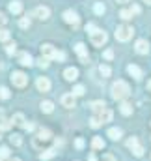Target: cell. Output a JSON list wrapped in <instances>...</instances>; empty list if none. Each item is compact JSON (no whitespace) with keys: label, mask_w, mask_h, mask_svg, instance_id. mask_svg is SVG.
Instances as JSON below:
<instances>
[{"label":"cell","mask_w":151,"mask_h":161,"mask_svg":"<svg viewBox=\"0 0 151 161\" xmlns=\"http://www.w3.org/2000/svg\"><path fill=\"white\" fill-rule=\"evenodd\" d=\"M110 92H112V97H114V99L123 101V99H127V97H129L131 88H129V84H127L125 80H116V82L112 84V88H110Z\"/></svg>","instance_id":"obj_1"},{"label":"cell","mask_w":151,"mask_h":161,"mask_svg":"<svg viewBox=\"0 0 151 161\" xmlns=\"http://www.w3.org/2000/svg\"><path fill=\"white\" fill-rule=\"evenodd\" d=\"M90 40H91V43H93L95 47H103V45L107 43V40H108V36H107V32L95 28V30L90 34Z\"/></svg>","instance_id":"obj_2"},{"label":"cell","mask_w":151,"mask_h":161,"mask_svg":"<svg viewBox=\"0 0 151 161\" xmlns=\"http://www.w3.org/2000/svg\"><path fill=\"white\" fill-rule=\"evenodd\" d=\"M133 34H134V30L131 28V26H127V25H121V26H117V30H116V40L119 41H129L133 38Z\"/></svg>","instance_id":"obj_3"},{"label":"cell","mask_w":151,"mask_h":161,"mask_svg":"<svg viewBox=\"0 0 151 161\" xmlns=\"http://www.w3.org/2000/svg\"><path fill=\"white\" fill-rule=\"evenodd\" d=\"M11 82L17 86V88H24L28 84V77L23 73V71H13L11 73Z\"/></svg>","instance_id":"obj_4"},{"label":"cell","mask_w":151,"mask_h":161,"mask_svg":"<svg viewBox=\"0 0 151 161\" xmlns=\"http://www.w3.org/2000/svg\"><path fill=\"white\" fill-rule=\"evenodd\" d=\"M64 21H65L67 25L75 26V28L78 26V25H80V19H78V15H76V13L73 11V9H67V11L64 13Z\"/></svg>","instance_id":"obj_5"},{"label":"cell","mask_w":151,"mask_h":161,"mask_svg":"<svg viewBox=\"0 0 151 161\" xmlns=\"http://www.w3.org/2000/svg\"><path fill=\"white\" fill-rule=\"evenodd\" d=\"M34 15L41 19V21H47L49 19V15H50V9L47 8V6H38L36 9H34Z\"/></svg>","instance_id":"obj_6"},{"label":"cell","mask_w":151,"mask_h":161,"mask_svg":"<svg viewBox=\"0 0 151 161\" xmlns=\"http://www.w3.org/2000/svg\"><path fill=\"white\" fill-rule=\"evenodd\" d=\"M75 51L78 53V56H80V62L82 64H88V49H86V45L84 43H76Z\"/></svg>","instance_id":"obj_7"},{"label":"cell","mask_w":151,"mask_h":161,"mask_svg":"<svg viewBox=\"0 0 151 161\" xmlns=\"http://www.w3.org/2000/svg\"><path fill=\"white\" fill-rule=\"evenodd\" d=\"M36 86H38L39 92H49V90H50V80L47 79V77H38Z\"/></svg>","instance_id":"obj_8"},{"label":"cell","mask_w":151,"mask_h":161,"mask_svg":"<svg viewBox=\"0 0 151 161\" xmlns=\"http://www.w3.org/2000/svg\"><path fill=\"white\" fill-rule=\"evenodd\" d=\"M127 71H129V75H133L136 80H140L142 77H144V73H142V69L138 68V66H134V64H129L127 66Z\"/></svg>","instance_id":"obj_9"},{"label":"cell","mask_w":151,"mask_h":161,"mask_svg":"<svg viewBox=\"0 0 151 161\" xmlns=\"http://www.w3.org/2000/svg\"><path fill=\"white\" fill-rule=\"evenodd\" d=\"M134 47H136V53H140V54H148L149 53V43H148V40H138Z\"/></svg>","instance_id":"obj_10"},{"label":"cell","mask_w":151,"mask_h":161,"mask_svg":"<svg viewBox=\"0 0 151 161\" xmlns=\"http://www.w3.org/2000/svg\"><path fill=\"white\" fill-rule=\"evenodd\" d=\"M54 53H56V49L52 47V45H49V43H45V45H41V56H45V58H52L54 56Z\"/></svg>","instance_id":"obj_11"},{"label":"cell","mask_w":151,"mask_h":161,"mask_svg":"<svg viewBox=\"0 0 151 161\" xmlns=\"http://www.w3.org/2000/svg\"><path fill=\"white\" fill-rule=\"evenodd\" d=\"M62 105H64V107H67V109H73V107L76 105L75 96H71V94H65V96H62Z\"/></svg>","instance_id":"obj_12"},{"label":"cell","mask_w":151,"mask_h":161,"mask_svg":"<svg viewBox=\"0 0 151 161\" xmlns=\"http://www.w3.org/2000/svg\"><path fill=\"white\" fill-rule=\"evenodd\" d=\"M97 118H99V122H101V124H107V122L112 120V111L105 107V109H103V111H101V113L97 114Z\"/></svg>","instance_id":"obj_13"},{"label":"cell","mask_w":151,"mask_h":161,"mask_svg":"<svg viewBox=\"0 0 151 161\" xmlns=\"http://www.w3.org/2000/svg\"><path fill=\"white\" fill-rule=\"evenodd\" d=\"M19 64H21V66H28V68H30V66L34 64V60H32V56H30L28 53H21V54H19Z\"/></svg>","instance_id":"obj_14"},{"label":"cell","mask_w":151,"mask_h":161,"mask_svg":"<svg viewBox=\"0 0 151 161\" xmlns=\"http://www.w3.org/2000/svg\"><path fill=\"white\" fill-rule=\"evenodd\" d=\"M50 137H52V133H50L49 129H43V127H41L38 131V137H36V139H38L39 142H45V141H49Z\"/></svg>","instance_id":"obj_15"},{"label":"cell","mask_w":151,"mask_h":161,"mask_svg":"<svg viewBox=\"0 0 151 161\" xmlns=\"http://www.w3.org/2000/svg\"><path fill=\"white\" fill-rule=\"evenodd\" d=\"M64 77H65V80H75L78 77V69L76 68H67L64 71Z\"/></svg>","instance_id":"obj_16"},{"label":"cell","mask_w":151,"mask_h":161,"mask_svg":"<svg viewBox=\"0 0 151 161\" xmlns=\"http://www.w3.org/2000/svg\"><path fill=\"white\" fill-rule=\"evenodd\" d=\"M107 135H108V137H110V139H112V141H119V139H121V135H123V133H121V129H119V127H110V129H108V133H107Z\"/></svg>","instance_id":"obj_17"},{"label":"cell","mask_w":151,"mask_h":161,"mask_svg":"<svg viewBox=\"0 0 151 161\" xmlns=\"http://www.w3.org/2000/svg\"><path fill=\"white\" fill-rule=\"evenodd\" d=\"M9 11H11V13H21V11H23V4H21L19 0L9 2Z\"/></svg>","instance_id":"obj_18"},{"label":"cell","mask_w":151,"mask_h":161,"mask_svg":"<svg viewBox=\"0 0 151 161\" xmlns=\"http://www.w3.org/2000/svg\"><path fill=\"white\" fill-rule=\"evenodd\" d=\"M119 111H121V114L129 116V114H133V105H131V103H127V101H123V103L119 105Z\"/></svg>","instance_id":"obj_19"},{"label":"cell","mask_w":151,"mask_h":161,"mask_svg":"<svg viewBox=\"0 0 151 161\" xmlns=\"http://www.w3.org/2000/svg\"><path fill=\"white\" fill-rule=\"evenodd\" d=\"M39 107H41V111H43V113H47V114L54 111V103H52V101H41V105H39Z\"/></svg>","instance_id":"obj_20"},{"label":"cell","mask_w":151,"mask_h":161,"mask_svg":"<svg viewBox=\"0 0 151 161\" xmlns=\"http://www.w3.org/2000/svg\"><path fill=\"white\" fill-rule=\"evenodd\" d=\"M91 146H93L95 150H103V148H105V141H103L101 137H93V141H91Z\"/></svg>","instance_id":"obj_21"},{"label":"cell","mask_w":151,"mask_h":161,"mask_svg":"<svg viewBox=\"0 0 151 161\" xmlns=\"http://www.w3.org/2000/svg\"><path fill=\"white\" fill-rule=\"evenodd\" d=\"M11 124H13V125H24V116H23L21 113L13 114V118H11Z\"/></svg>","instance_id":"obj_22"},{"label":"cell","mask_w":151,"mask_h":161,"mask_svg":"<svg viewBox=\"0 0 151 161\" xmlns=\"http://www.w3.org/2000/svg\"><path fill=\"white\" fill-rule=\"evenodd\" d=\"M99 73H101V77H110L112 69H110L107 64H101V66H99Z\"/></svg>","instance_id":"obj_23"},{"label":"cell","mask_w":151,"mask_h":161,"mask_svg":"<svg viewBox=\"0 0 151 161\" xmlns=\"http://www.w3.org/2000/svg\"><path fill=\"white\" fill-rule=\"evenodd\" d=\"M90 107H91V109H93V111H95V113L99 114V113H101V111H103V109H105L107 105H105V101H93V103H91Z\"/></svg>","instance_id":"obj_24"},{"label":"cell","mask_w":151,"mask_h":161,"mask_svg":"<svg viewBox=\"0 0 151 161\" xmlns=\"http://www.w3.org/2000/svg\"><path fill=\"white\" fill-rule=\"evenodd\" d=\"M54 154H56V150H54V148H49V150H45V152H43V154H41L39 158H41L43 161H47V159H50V158H52Z\"/></svg>","instance_id":"obj_25"},{"label":"cell","mask_w":151,"mask_h":161,"mask_svg":"<svg viewBox=\"0 0 151 161\" xmlns=\"http://www.w3.org/2000/svg\"><path fill=\"white\" fill-rule=\"evenodd\" d=\"M30 25H32V21H30V17L26 15V17H23L21 21H19V26L21 28H30Z\"/></svg>","instance_id":"obj_26"},{"label":"cell","mask_w":151,"mask_h":161,"mask_svg":"<svg viewBox=\"0 0 151 161\" xmlns=\"http://www.w3.org/2000/svg\"><path fill=\"white\" fill-rule=\"evenodd\" d=\"M9 141H11V144H15V146H21V144H23V139H21V135H17V133H13V135L9 137Z\"/></svg>","instance_id":"obj_27"},{"label":"cell","mask_w":151,"mask_h":161,"mask_svg":"<svg viewBox=\"0 0 151 161\" xmlns=\"http://www.w3.org/2000/svg\"><path fill=\"white\" fill-rule=\"evenodd\" d=\"M93 11H95V13H97V15H103V13H105V11H107V8H105V6H103V4H101V2H97V4H95V6H93Z\"/></svg>","instance_id":"obj_28"},{"label":"cell","mask_w":151,"mask_h":161,"mask_svg":"<svg viewBox=\"0 0 151 161\" xmlns=\"http://www.w3.org/2000/svg\"><path fill=\"white\" fill-rule=\"evenodd\" d=\"M138 144H140V142H138V139H136V137H131V139L127 141V148H131V150H133V148H136Z\"/></svg>","instance_id":"obj_29"},{"label":"cell","mask_w":151,"mask_h":161,"mask_svg":"<svg viewBox=\"0 0 151 161\" xmlns=\"http://www.w3.org/2000/svg\"><path fill=\"white\" fill-rule=\"evenodd\" d=\"M71 96H84V86H82V84H76L75 88H73V94H71Z\"/></svg>","instance_id":"obj_30"},{"label":"cell","mask_w":151,"mask_h":161,"mask_svg":"<svg viewBox=\"0 0 151 161\" xmlns=\"http://www.w3.org/2000/svg\"><path fill=\"white\" fill-rule=\"evenodd\" d=\"M9 158V148L8 146H0V159H8Z\"/></svg>","instance_id":"obj_31"},{"label":"cell","mask_w":151,"mask_h":161,"mask_svg":"<svg viewBox=\"0 0 151 161\" xmlns=\"http://www.w3.org/2000/svg\"><path fill=\"white\" fill-rule=\"evenodd\" d=\"M38 66L39 68H43V69H47V68H49V58H45V56L38 58Z\"/></svg>","instance_id":"obj_32"},{"label":"cell","mask_w":151,"mask_h":161,"mask_svg":"<svg viewBox=\"0 0 151 161\" xmlns=\"http://www.w3.org/2000/svg\"><path fill=\"white\" fill-rule=\"evenodd\" d=\"M119 17H121L123 21H129V19H133V15H131V11H129V9H121V11H119Z\"/></svg>","instance_id":"obj_33"},{"label":"cell","mask_w":151,"mask_h":161,"mask_svg":"<svg viewBox=\"0 0 151 161\" xmlns=\"http://www.w3.org/2000/svg\"><path fill=\"white\" fill-rule=\"evenodd\" d=\"M9 127H11V122L4 120V118H2V120H0V131H8V129H9Z\"/></svg>","instance_id":"obj_34"},{"label":"cell","mask_w":151,"mask_h":161,"mask_svg":"<svg viewBox=\"0 0 151 161\" xmlns=\"http://www.w3.org/2000/svg\"><path fill=\"white\" fill-rule=\"evenodd\" d=\"M8 40H9V30L0 28V41H8Z\"/></svg>","instance_id":"obj_35"},{"label":"cell","mask_w":151,"mask_h":161,"mask_svg":"<svg viewBox=\"0 0 151 161\" xmlns=\"http://www.w3.org/2000/svg\"><path fill=\"white\" fill-rule=\"evenodd\" d=\"M52 58H54V60H60V62H64V60H65V53H62V51H56Z\"/></svg>","instance_id":"obj_36"},{"label":"cell","mask_w":151,"mask_h":161,"mask_svg":"<svg viewBox=\"0 0 151 161\" xmlns=\"http://www.w3.org/2000/svg\"><path fill=\"white\" fill-rule=\"evenodd\" d=\"M133 154H134L136 158H142V156H144V148H142V146L138 144L136 148H133Z\"/></svg>","instance_id":"obj_37"},{"label":"cell","mask_w":151,"mask_h":161,"mask_svg":"<svg viewBox=\"0 0 151 161\" xmlns=\"http://www.w3.org/2000/svg\"><path fill=\"white\" fill-rule=\"evenodd\" d=\"M8 97H9V90L6 86H2L0 88V99H8Z\"/></svg>","instance_id":"obj_38"},{"label":"cell","mask_w":151,"mask_h":161,"mask_svg":"<svg viewBox=\"0 0 151 161\" xmlns=\"http://www.w3.org/2000/svg\"><path fill=\"white\" fill-rule=\"evenodd\" d=\"M103 56H105L107 60H112V58H114V51H112V49H107V51L103 53Z\"/></svg>","instance_id":"obj_39"},{"label":"cell","mask_w":151,"mask_h":161,"mask_svg":"<svg viewBox=\"0 0 151 161\" xmlns=\"http://www.w3.org/2000/svg\"><path fill=\"white\" fill-rule=\"evenodd\" d=\"M129 11H131V15H138V13H140V6H136V4H133Z\"/></svg>","instance_id":"obj_40"},{"label":"cell","mask_w":151,"mask_h":161,"mask_svg":"<svg viewBox=\"0 0 151 161\" xmlns=\"http://www.w3.org/2000/svg\"><path fill=\"white\" fill-rule=\"evenodd\" d=\"M6 53H8V54H13V53H15V43H8V45H6Z\"/></svg>","instance_id":"obj_41"},{"label":"cell","mask_w":151,"mask_h":161,"mask_svg":"<svg viewBox=\"0 0 151 161\" xmlns=\"http://www.w3.org/2000/svg\"><path fill=\"white\" fill-rule=\"evenodd\" d=\"M90 125H91V127H99V125H101V122H99L97 116H93V118L90 120Z\"/></svg>","instance_id":"obj_42"},{"label":"cell","mask_w":151,"mask_h":161,"mask_svg":"<svg viewBox=\"0 0 151 161\" xmlns=\"http://www.w3.org/2000/svg\"><path fill=\"white\" fill-rule=\"evenodd\" d=\"M95 28H97V26H95L93 23H88V25H86V32H90V34H91V32H93Z\"/></svg>","instance_id":"obj_43"},{"label":"cell","mask_w":151,"mask_h":161,"mask_svg":"<svg viewBox=\"0 0 151 161\" xmlns=\"http://www.w3.org/2000/svg\"><path fill=\"white\" fill-rule=\"evenodd\" d=\"M75 146L78 148V150H82V148H84V141H82V139H76V141H75Z\"/></svg>","instance_id":"obj_44"},{"label":"cell","mask_w":151,"mask_h":161,"mask_svg":"<svg viewBox=\"0 0 151 161\" xmlns=\"http://www.w3.org/2000/svg\"><path fill=\"white\" fill-rule=\"evenodd\" d=\"M23 127H24L26 131H34V129H36V125H34V124H30V122H28V124H24Z\"/></svg>","instance_id":"obj_45"},{"label":"cell","mask_w":151,"mask_h":161,"mask_svg":"<svg viewBox=\"0 0 151 161\" xmlns=\"http://www.w3.org/2000/svg\"><path fill=\"white\" fill-rule=\"evenodd\" d=\"M6 23H8V17L4 13H0V25H6Z\"/></svg>","instance_id":"obj_46"},{"label":"cell","mask_w":151,"mask_h":161,"mask_svg":"<svg viewBox=\"0 0 151 161\" xmlns=\"http://www.w3.org/2000/svg\"><path fill=\"white\" fill-rule=\"evenodd\" d=\"M103 161H114V158H112V156H110V154H107V156L103 158Z\"/></svg>","instance_id":"obj_47"},{"label":"cell","mask_w":151,"mask_h":161,"mask_svg":"<svg viewBox=\"0 0 151 161\" xmlns=\"http://www.w3.org/2000/svg\"><path fill=\"white\" fill-rule=\"evenodd\" d=\"M116 2H119V4H127V2H131V0H116Z\"/></svg>","instance_id":"obj_48"},{"label":"cell","mask_w":151,"mask_h":161,"mask_svg":"<svg viewBox=\"0 0 151 161\" xmlns=\"http://www.w3.org/2000/svg\"><path fill=\"white\" fill-rule=\"evenodd\" d=\"M8 161H21L19 158H8Z\"/></svg>","instance_id":"obj_49"},{"label":"cell","mask_w":151,"mask_h":161,"mask_svg":"<svg viewBox=\"0 0 151 161\" xmlns=\"http://www.w3.org/2000/svg\"><path fill=\"white\" fill-rule=\"evenodd\" d=\"M90 161H97V158L95 156H90Z\"/></svg>","instance_id":"obj_50"},{"label":"cell","mask_w":151,"mask_h":161,"mask_svg":"<svg viewBox=\"0 0 151 161\" xmlns=\"http://www.w3.org/2000/svg\"><path fill=\"white\" fill-rule=\"evenodd\" d=\"M148 90H149V92H151V80H149V82H148Z\"/></svg>","instance_id":"obj_51"},{"label":"cell","mask_w":151,"mask_h":161,"mask_svg":"<svg viewBox=\"0 0 151 161\" xmlns=\"http://www.w3.org/2000/svg\"><path fill=\"white\" fill-rule=\"evenodd\" d=\"M2 116H4V113H2V111H0V120H2Z\"/></svg>","instance_id":"obj_52"},{"label":"cell","mask_w":151,"mask_h":161,"mask_svg":"<svg viewBox=\"0 0 151 161\" xmlns=\"http://www.w3.org/2000/svg\"><path fill=\"white\" fill-rule=\"evenodd\" d=\"M144 2H148V4H149V6H151V0H144Z\"/></svg>","instance_id":"obj_53"}]
</instances>
